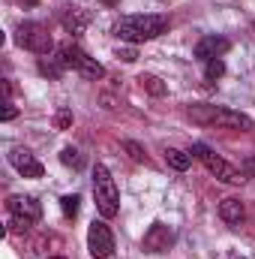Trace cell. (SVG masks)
I'll return each mask as SVG.
<instances>
[{
	"instance_id": "cell-1",
	"label": "cell",
	"mask_w": 255,
	"mask_h": 259,
	"mask_svg": "<svg viewBox=\"0 0 255 259\" xmlns=\"http://www.w3.org/2000/svg\"><path fill=\"white\" fill-rule=\"evenodd\" d=\"M168 27H171L168 15H123V18L114 21L111 33L120 36L123 42L138 46V42H150V39L168 33Z\"/></svg>"
},
{
	"instance_id": "cell-2",
	"label": "cell",
	"mask_w": 255,
	"mask_h": 259,
	"mask_svg": "<svg viewBox=\"0 0 255 259\" xmlns=\"http://www.w3.org/2000/svg\"><path fill=\"white\" fill-rule=\"evenodd\" d=\"M186 115H189L192 124H201V127H225V130H252L255 127L249 115L225 109V106H189Z\"/></svg>"
},
{
	"instance_id": "cell-3",
	"label": "cell",
	"mask_w": 255,
	"mask_h": 259,
	"mask_svg": "<svg viewBox=\"0 0 255 259\" xmlns=\"http://www.w3.org/2000/svg\"><path fill=\"white\" fill-rule=\"evenodd\" d=\"M93 199H96V211L105 220L117 217V211H120V190H117L108 166H102V163H96V169H93Z\"/></svg>"
},
{
	"instance_id": "cell-4",
	"label": "cell",
	"mask_w": 255,
	"mask_h": 259,
	"mask_svg": "<svg viewBox=\"0 0 255 259\" xmlns=\"http://www.w3.org/2000/svg\"><path fill=\"white\" fill-rule=\"evenodd\" d=\"M189 154L195 157V160H201V163H204V169H207L213 178H219L222 184H243V181H246V178H243V172H237L231 163H225V160H222L213 148H207L204 142H195Z\"/></svg>"
},
{
	"instance_id": "cell-5",
	"label": "cell",
	"mask_w": 255,
	"mask_h": 259,
	"mask_svg": "<svg viewBox=\"0 0 255 259\" xmlns=\"http://www.w3.org/2000/svg\"><path fill=\"white\" fill-rule=\"evenodd\" d=\"M57 58L63 61L66 69H75L78 75H84V78H102L105 75V66L99 64L96 58H90L84 49H78V46H72V42H66V46H60V52H57Z\"/></svg>"
},
{
	"instance_id": "cell-6",
	"label": "cell",
	"mask_w": 255,
	"mask_h": 259,
	"mask_svg": "<svg viewBox=\"0 0 255 259\" xmlns=\"http://www.w3.org/2000/svg\"><path fill=\"white\" fill-rule=\"evenodd\" d=\"M15 42L33 55H51L54 49V39L48 33V27H42L39 21H21L18 30H15Z\"/></svg>"
},
{
	"instance_id": "cell-7",
	"label": "cell",
	"mask_w": 255,
	"mask_h": 259,
	"mask_svg": "<svg viewBox=\"0 0 255 259\" xmlns=\"http://www.w3.org/2000/svg\"><path fill=\"white\" fill-rule=\"evenodd\" d=\"M87 250L93 259H111L114 253V235L102 220H93L87 229Z\"/></svg>"
},
{
	"instance_id": "cell-8",
	"label": "cell",
	"mask_w": 255,
	"mask_h": 259,
	"mask_svg": "<svg viewBox=\"0 0 255 259\" xmlns=\"http://www.w3.org/2000/svg\"><path fill=\"white\" fill-rule=\"evenodd\" d=\"M6 160H9V166H12L21 178H42V175H45V166H42L27 148H21V145H12L9 154H6Z\"/></svg>"
},
{
	"instance_id": "cell-9",
	"label": "cell",
	"mask_w": 255,
	"mask_h": 259,
	"mask_svg": "<svg viewBox=\"0 0 255 259\" xmlns=\"http://www.w3.org/2000/svg\"><path fill=\"white\" fill-rule=\"evenodd\" d=\"M171 244H174V232L165 223H153L141 238V250H147V253H165V250H171Z\"/></svg>"
},
{
	"instance_id": "cell-10",
	"label": "cell",
	"mask_w": 255,
	"mask_h": 259,
	"mask_svg": "<svg viewBox=\"0 0 255 259\" xmlns=\"http://www.w3.org/2000/svg\"><path fill=\"white\" fill-rule=\"evenodd\" d=\"M6 211H9L12 217H24V220H30V223H36V220L42 217V205H39V199H33V196H9V199H6Z\"/></svg>"
},
{
	"instance_id": "cell-11",
	"label": "cell",
	"mask_w": 255,
	"mask_h": 259,
	"mask_svg": "<svg viewBox=\"0 0 255 259\" xmlns=\"http://www.w3.org/2000/svg\"><path fill=\"white\" fill-rule=\"evenodd\" d=\"M228 49H231V42H228L225 36H201V39L195 42V58L207 64V61H213V58H222Z\"/></svg>"
},
{
	"instance_id": "cell-12",
	"label": "cell",
	"mask_w": 255,
	"mask_h": 259,
	"mask_svg": "<svg viewBox=\"0 0 255 259\" xmlns=\"http://www.w3.org/2000/svg\"><path fill=\"white\" fill-rule=\"evenodd\" d=\"M219 217H222V223L225 226H231V229H240L243 226V220H246V208H243V202L240 199H222V205H219Z\"/></svg>"
},
{
	"instance_id": "cell-13",
	"label": "cell",
	"mask_w": 255,
	"mask_h": 259,
	"mask_svg": "<svg viewBox=\"0 0 255 259\" xmlns=\"http://www.w3.org/2000/svg\"><path fill=\"white\" fill-rule=\"evenodd\" d=\"M60 24L66 33H84V27L90 24V15L81 6H63L60 9Z\"/></svg>"
},
{
	"instance_id": "cell-14",
	"label": "cell",
	"mask_w": 255,
	"mask_h": 259,
	"mask_svg": "<svg viewBox=\"0 0 255 259\" xmlns=\"http://www.w3.org/2000/svg\"><path fill=\"white\" fill-rule=\"evenodd\" d=\"M138 81H141V88H144L150 97H165V94H168V84H165L159 75H150V72H144V75H138Z\"/></svg>"
},
{
	"instance_id": "cell-15",
	"label": "cell",
	"mask_w": 255,
	"mask_h": 259,
	"mask_svg": "<svg viewBox=\"0 0 255 259\" xmlns=\"http://www.w3.org/2000/svg\"><path fill=\"white\" fill-rule=\"evenodd\" d=\"M165 163H168L171 169H177V172H186L189 163H192V154L180 151V148H168V151H165Z\"/></svg>"
},
{
	"instance_id": "cell-16",
	"label": "cell",
	"mask_w": 255,
	"mask_h": 259,
	"mask_svg": "<svg viewBox=\"0 0 255 259\" xmlns=\"http://www.w3.org/2000/svg\"><path fill=\"white\" fill-rule=\"evenodd\" d=\"M60 163L78 172V169H84V154H81L78 148H63V151H60Z\"/></svg>"
},
{
	"instance_id": "cell-17",
	"label": "cell",
	"mask_w": 255,
	"mask_h": 259,
	"mask_svg": "<svg viewBox=\"0 0 255 259\" xmlns=\"http://www.w3.org/2000/svg\"><path fill=\"white\" fill-rule=\"evenodd\" d=\"M63 69H66V66H63L60 58H51V61H45V58H42V61H39V72H42V75H48V78H54V81L63 75Z\"/></svg>"
},
{
	"instance_id": "cell-18",
	"label": "cell",
	"mask_w": 255,
	"mask_h": 259,
	"mask_svg": "<svg viewBox=\"0 0 255 259\" xmlns=\"http://www.w3.org/2000/svg\"><path fill=\"white\" fill-rule=\"evenodd\" d=\"M225 75V64H222V58H213V61H207L204 64V81H216V78H222Z\"/></svg>"
},
{
	"instance_id": "cell-19",
	"label": "cell",
	"mask_w": 255,
	"mask_h": 259,
	"mask_svg": "<svg viewBox=\"0 0 255 259\" xmlns=\"http://www.w3.org/2000/svg\"><path fill=\"white\" fill-rule=\"evenodd\" d=\"M78 202H81V199H78L75 193H69V196H63V199H60V211H63L66 220L78 217Z\"/></svg>"
},
{
	"instance_id": "cell-20",
	"label": "cell",
	"mask_w": 255,
	"mask_h": 259,
	"mask_svg": "<svg viewBox=\"0 0 255 259\" xmlns=\"http://www.w3.org/2000/svg\"><path fill=\"white\" fill-rule=\"evenodd\" d=\"M123 148H126V154L135 160V163H147V151H144L138 142H123Z\"/></svg>"
},
{
	"instance_id": "cell-21",
	"label": "cell",
	"mask_w": 255,
	"mask_h": 259,
	"mask_svg": "<svg viewBox=\"0 0 255 259\" xmlns=\"http://www.w3.org/2000/svg\"><path fill=\"white\" fill-rule=\"evenodd\" d=\"M54 127H57V130L72 127V112H69V109H60V112L54 115Z\"/></svg>"
},
{
	"instance_id": "cell-22",
	"label": "cell",
	"mask_w": 255,
	"mask_h": 259,
	"mask_svg": "<svg viewBox=\"0 0 255 259\" xmlns=\"http://www.w3.org/2000/svg\"><path fill=\"white\" fill-rule=\"evenodd\" d=\"M30 226H33L30 220H24V217H12V214H9V229H12V232H27Z\"/></svg>"
},
{
	"instance_id": "cell-23",
	"label": "cell",
	"mask_w": 255,
	"mask_h": 259,
	"mask_svg": "<svg viewBox=\"0 0 255 259\" xmlns=\"http://www.w3.org/2000/svg\"><path fill=\"white\" fill-rule=\"evenodd\" d=\"M114 58H120V61H126V64H132V61H135L138 55H135V49H117V52H114Z\"/></svg>"
},
{
	"instance_id": "cell-24",
	"label": "cell",
	"mask_w": 255,
	"mask_h": 259,
	"mask_svg": "<svg viewBox=\"0 0 255 259\" xmlns=\"http://www.w3.org/2000/svg\"><path fill=\"white\" fill-rule=\"evenodd\" d=\"M15 115H18V109H15L12 103H6V106H3V115H0V118H3V121H12Z\"/></svg>"
},
{
	"instance_id": "cell-25",
	"label": "cell",
	"mask_w": 255,
	"mask_h": 259,
	"mask_svg": "<svg viewBox=\"0 0 255 259\" xmlns=\"http://www.w3.org/2000/svg\"><path fill=\"white\" fill-rule=\"evenodd\" d=\"M102 3H105V6H114V3H117V0H102Z\"/></svg>"
},
{
	"instance_id": "cell-26",
	"label": "cell",
	"mask_w": 255,
	"mask_h": 259,
	"mask_svg": "<svg viewBox=\"0 0 255 259\" xmlns=\"http://www.w3.org/2000/svg\"><path fill=\"white\" fill-rule=\"evenodd\" d=\"M231 259H246V256H231Z\"/></svg>"
},
{
	"instance_id": "cell-27",
	"label": "cell",
	"mask_w": 255,
	"mask_h": 259,
	"mask_svg": "<svg viewBox=\"0 0 255 259\" xmlns=\"http://www.w3.org/2000/svg\"><path fill=\"white\" fill-rule=\"evenodd\" d=\"M48 259H63V256H48Z\"/></svg>"
},
{
	"instance_id": "cell-28",
	"label": "cell",
	"mask_w": 255,
	"mask_h": 259,
	"mask_svg": "<svg viewBox=\"0 0 255 259\" xmlns=\"http://www.w3.org/2000/svg\"><path fill=\"white\" fill-rule=\"evenodd\" d=\"M252 30H255V27H252Z\"/></svg>"
}]
</instances>
